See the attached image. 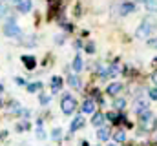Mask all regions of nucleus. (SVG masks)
<instances>
[{"label": "nucleus", "instance_id": "24", "mask_svg": "<svg viewBox=\"0 0 157 146\" xmlns=\"http://www.w3.org/2000/svg\"><path fill=\"white\" fill-rule=\"evenodd\" d=\"M6 13H7V7H6L4 4H0V18H2V17H4Z\"/></svg>", "mask_w": 157, "mask_h": 146}, {"label": "nucleus", "instance_id": "26", "mask_svg": "<svg viewBox=\"0 0 157 146\" xmlns=\"http://www.w3.org/2000/svg\"><path fill=\"white\" fill-rule=\"evenodd\" d=\"M148 46H152V48H157V38L150 40V42H148Z\"/></svg>", "mask_w": 157, "mask_h": 146}, {"label": "nucleus", "instance_id": "19", "mask_svg": "<svg viewBox=\"0 0 157 146\" xmlns=\"http://www.w3.org/2000/svg\"><path fill=\"white\" fill-rule=\"evenodd\" d=\"M124 106H126V101H124V99H117V101L113 102V108H117V110H122Z\"/></svg>", "mask_w": 157, "mask_h": 146}, {"label": "nucleus", "instance_id": "18", "mask_svg": "<svg viewBox=\"0 0 157 146\" xmlns=\"http://www.w3.org/2000/svg\"><path fill=\"white\" fill-rule=\"evenodd\" d=\"M73 70L75 71H82V59L80 57H75V60H73Z\"/></svg>", "mask_w": 157, "mask_h": 146}, {"label": "nucleus", "instance_id": "23", "mask_svg": "<svg viewBox=\"0 0 157 146\" xmlns=\"http://www.w3.org/2000/svg\"><path fill=\"white\" fill-rule=\"evenodd\" d=\"M150 99L157 101V88H152V90H150Z\"/></svg>", "mask_w": 157, "mask_h": 146}, {"label": "nucleus", "instance_id": "11", "mask_svg": "<svg viewBox=\"0 0 157 146\" xmlns=\"http://www.w3.org/2000/svg\"><path fill=\"white\" fill-rule=\"evenodd\" d=\"M102 122H104V115H102V113H95L93 119H91V124L97 126V128H99V126L102 128Z\"/></svg>", "mask_w": 157, "mask_h": 146}, {"label": "nucleus", "instance_id": "32", "mask_svg": "<svg viewBox=\"0 0 157 146\" xmlns=\"http://www.w3.org/2000/svg\"><path fill=\"white\" fill-rule=\"evenodd\" d=\"M141 2H144V0H141Z\"/></svg>", "mask_w": 157, "mask_h": 146}, {"label": "nucleus", "instance_id": "8", "mask_svg": "<svg viewBox=\"0 0 157 146\" xmlns=\"http://www.w3.org/2000/svg\"><path fill=\"white\" fill-rule=\"evenodd\" d=\"M31 6H33L31 0H20V4H18V11H20V13H28V11H31Z\"/></svg>", "mask_w": 157, "mask_h": 146}, {"label": "nucleus", "instance_id": "17", "mask_svg": "<svg viewBox=\"0 0 157 146\" xmlns=\"http://www.w3.org/2000/svg\"><path fill=\"white\" fill-rule=\"evenodd\" d=\"M40 88H42V82H33V84H28V91H29V93L39 91Z\"/></svg>", "mask_w": 157, "mask_h": 146}, {"label": "nucleus", "instance_id": "7", "mask_svg": "<svg viewBox=\"0 0 157 146\" xmlns=\"http://www.w3.org/2000/svg\"><path fill=\"white\" fill-rule=\"evenodd\" d=\"M60 88H62V79L60 77H53L51 79V91L57 93V91H60Z\"/></svg>", "mask_w": 157, "mask_h": 146}, {"label": "nucleus", "instance_id": "13", "mask_svg": "<svg viewBox=\"0 0 157 146\" xmlns=\"http://www.w3.org/2000/svg\"><path fill=\"white\" fill-rule=\"evenodd\" d=\"M68 84H70L71 88H75V90H78V88H80V80H78L77 75H71V77L68 79Z\"/></svg>", "mask_w": 157, "mask_h": 146}, {"label": "nucleus", "instance_id": "22", "mask_svg": "<svg viewBox=\"0 0 157 146\" xmlns=\"http://www.w3.org/2000/svg\"><path fill=\"white\" fill-rule=\"evenodd\" d=\"M37 137H39V139H46V133H44V130H42L40 126H39V130H37Z\"/></svg>", "mask_w": 157, "mask_h": 146}, {"label": "nucleus", "instance_id": "4", "mask_svg": "<svg viewBox=\"0 0 157 146\" xmlns=\"http://www.w3.org/2000/svg\"><path fill=\"white\" fill-rule=\"evenodd\" d=\"M22 62H24V66H26L28 70H33V68L37 66V60H35V57H31V55H24V57H22Z\"/></svg>", "mask_w": 157, "mask_h": 146}, {"label": "nucleus", "instance_id": "28", "mask_svg": "<svg viewBox=\"0 0 157 146\" xmlns=\"http://www.w3.org/2000/svg\"><path fill=\"white\" fill-rule=\"evenodd\" d=\"M152 79H154V82H155V84H157V71L154 73V75H152Z\"/></svg>", "mask_w": 157, "mask_h": 146}, {"label": "nucleus", "instance_id": "31", "mask_svg": "<svg viewBox=\"0 0 157 146\" xmlns=\"http://www.w3.org/2000/svg\"><path fill=\"white\" fill-rule=\"evenodd\" d=\"M108 146H115V144H108Z\"/></svg>", "mask_w": 157, "mask_h": 146}, {"label": "nucleus", "instance_id": "14", "mask_svg": "<svg viewBox=\"0 0 157 146\" xmlns=\"http://www.w3.org/2000/svg\"><path fill=\"white\" fill-rule=\"evenodd\" d=\"M113 139H115L117 143H124V141H126V133H124L122 130H117V132L113 133Z\"/></svg>", "mask_w": 157, "mask_h": 146}, {"label": "nucleus", "instance_id": "10", "mask_svg": "<svg viewBox=\"0 0 157 146\" xmlns=\"http://www.w3.org/2000/svg\"><path fill=\"white\" fill-rule=\"evenodd\" d=\"M97 137L101 139V141H108L110 139V128H99V132H97Z\"/></svg>", "mask_w": 157, "mask_h": 146}, {"label": "nucleus", "instance_id": "29", "mask_svg": "<svg viewBox=\"0 0 157 146\" xmlns=\"http://www.w3.org/2000/svg\"><path fill=\"white\" fill-rule=\"evenodd\" d=\"M11 2H15V4H20V0H11Z\"/></svg>", "mask_w": 157, "mask_h": 146}, {"label": "nucleus", "instance_id": "12", "mask_svg": "<svg viewBox=\"0 0 157 146\" xmlns=\"http://www.w3.org/2000/svg\"><path fill=\"white\" fill-rule=\"evenodd\" d=\"M135 110H137V113H144V111H148V102H146L144 99H139Z\"/></svg>", "mask_w": 157, "mask_h": 146}, {"label": "nucleus", "instance_id": "33", "mask_svg": "<svg viewBox=\"0 0 157 146\" xmlns=\"http://www.w3.org/2000/svg\"><path fill=\"white\" fill-rule=\"evenodd\" d=\"M0 4H2V0H0Z\"/></svg>", "mask_w": 157, "mask_h": 146}, {"label": "nucleus", "instance_id": "6", "mask_svg": "<svg viewBox=\"0 0 157 146\" xmlns=\"http://www.w3.org/2000/svg\"><path fill=\"white\" fill-rule=\"evenodd\" d=\"M82 126H84V117H80V115H78V117L73 119V122H71V126H70V132L73 133V132H77L78 128H82Z\"/></svg>", "mask_w": 157, "mask_h": 146}, {"label": "nucleus", "instance_id": "3", "mask_svg": "<svg viewBox=\"0 0 157 146\" xmlns=\"http://www.w3.org/2000/svg\"><path fill=\"white\" fill-rule=\"evenodd\" d=\"M152 28H154V26H152L150 22L144 20V22L139 26V29H137V36H148L150 33H152Z\"/></svg>", "mask_w": 157, "mask_h": 146}, {"label": "nucleus", "instance_id": "20", "mask_svg": "<svg viewBox=\"0 0 157 146\" xmlns=\"http://www.w3.org/2000/svg\"><path fill=\"white\" fill-rule=\"evenodd\" d=\"M60 133H62V130H60V128H55V130L51 132V137H53V139H60Z\"/></svg>", "mask_w": 157, "mask_h": 146}, {"label": "nucleus", "instance_id": "2", "mask_svg": "<svg viewBox=\"0 0 157 146\" xmlns=\"http://www.w3.org/2000/svg\"><path fill=\"white\" fill-rule=\"evenodd\" d=\"M4 35L6 36H18L20 35V28H18L13 20H9V22L4 26Z\"/></svg>", "mask_w": 157, "mask_h": 146}, {"label": "nucleus", "instance_id": "1", "mask_svg": "<svg viewBox=\"0 0 157 146\" xmlns=\"http://www.w3.org/2000/svg\"><path fill=\"white\" fill-rule=\"evenodd\" d=\"M60 108H62V113L66 115H71L75 108H77V101L71 97V95H64L62 97V102H60Z\"/></svg>", "mask_w": 157, "mask_h": 146}, {"label": "nucleus", "instance_id": "25", "mask_svg": "<svg viewBox=\"0 0 157 146\" xmlns=\"http://www.w3.org/2000/svg\"><path fill=\"white\" fill-rule=\"evenodd\" d=\"M86 51H88V53H93V51H95V46H93V44H88V46H86Z\"/></svg>", "mask_w": 157, "mask_h": 146}, {"label": "nucleus", "instance_id": "5", "mask_svg": "<svg viewBox=\"0 0 157 146\" xmlns=\"http://www.w3.org/2000/svg\"><path fill=\"white\" fill-rule=\"evenodd\" d=\"M121 90H122V84H121V82H112L106 91H108V95H119Z\"/></svg>", "mask_w": 157, "mask_h": 146}, {"label": "nucleus", "instance_id": "27", "mask_svg": "<svg viewBox=\"0 0 157 146\" xmlns=\"http://www.w3.org/2000/svg\"><path fill=\"white\" fill-rule=\"evenodd\" d=\"M15 82H17V84H24V79H20V77H17V79H15Z\"/></svg>", "mask_w": 157, "mask_h": 146}, {"label": "nucleus", "instance_id": "21", "mask_svg": "<svg viewBox=\"0 0 157 146\" xmlns=\"http://www.w3.org/2000/svg\"><path fill=\"white\" fill-rule=\"evenodd\" d=\"M49 102V95H40V104H48Z\"/></svg>", "mask_w": 157, "mask_h": 146}, {"label": "nucleus", "instance_id": "15", "mask_svg": "<svg viewBox=\"0 0 157 146\" xmlns=\"http://www.w3.org/2000/svg\"><path fill=\"white\" fill-rule=\"evenodd\" d=\"M133 11V4H122L121 6V15H128Z\"/></svg>", "mask_w": 157, "mask_h": 146}, {"label": "nucleus", "instance_id": "16", "mask_svg": "<svg viewBox=\"0 0 157 146\" xmlns=\"http://www.w3.org/2000/svg\"><path fill=\"white\" fill-rule=\"evenodd\" d=\"M144 6L148 11H157V0H144Z\"/></svg>", "mask_w": 157, "mask_h": 146}, {"label": "nucleus", "instance_id": "30", "mask_svg": "<svg viewBox=\"0 0 157 146\" xmlns=\"http://www.w3.org/2000/svg\"><path fill=\"white\" fill-rule=\"evenodd\" d=\"M2 90H4V88H2V86H0V93H2Z\"/></svg>", "mask_w": 157, "mask_h": 146}, {"label": "nucleus", "instance_id": "9", "mask_svg": "<svg viewBox=\"0 0 157 146\" xmlns=\"http://www.w3.org/2000/svg\"><path fill=\"white\" fill-rule=\"evenodd\" d=\"M82 111H84V113H93V111H95V102L90 101V99L84 101V102H82Z\"/></svg>", "mask_w": 157, "mask_h": 146}]
</instances>
